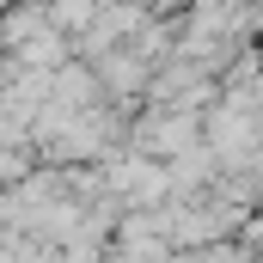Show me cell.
Instances as JSON below:
<instances>
[{
    "instance_id": "3957f363",
    "label": "cell",
    "mask_w": 263,
    "mask_h": 263,
    "mask_svg": "<svg viewBox=\"0 0 263 263\" xmlns=\"http://www.w3.org/2000/svg\"><path fill=\"white\" fill-rule=\"evenodd\" d=\"M49 31V6L43 0H18V6H0V49H18L25 37Z\"/></svg>"
},
{
    "instance_id": "7a4b0ae2",
    "label": "cell",
    "mask_w": 263,
    "mask_h": 263,
    "mask_svg": "<svg viewBox=\"0 0 263 263\" xmlns=\"http://www.w3.org/2000/svg\"><path fill=\"white\" fill-rule=\"evenodd\" d=\"M67 49H73V37L49 25V31H37V37H25V43L12 49V62H18V67H43V73H55V67L67 62Z\"/></svg>"
},
{
    "instance_id": "6da1fadb",
    "label": "cell",
    "mask_w": 263,
    "mask_h": 263,
    "mask_svg": "<svg viewBox=\"0 0 263 263\" xmlns=\"http://www.w3.org/2000/svg\"><path fill=\"white\" fill-rule=\"evenodd\" d=\"M129 141L147 159H178L184 147L202 141V117L196 110H178V104H147V117L129 129Z\"/></svg>"
},
{
    "instance_id": "277c9868",
    "label": "cell",
    "mask_w": 263,
    "mask_h": 263,
    "mask_svg": "<svg viewBox=\"0 0 263 263\" xmlns=\"http://www.w3.org/2000/svg\"><path fill=\"white\" fill-rule=\"evenodd\" d=\"M43 6H49V25L73 37V31H80V25H86V18H92V12H98L104 0H43Z\"/></svg>"
}]
</instances>
